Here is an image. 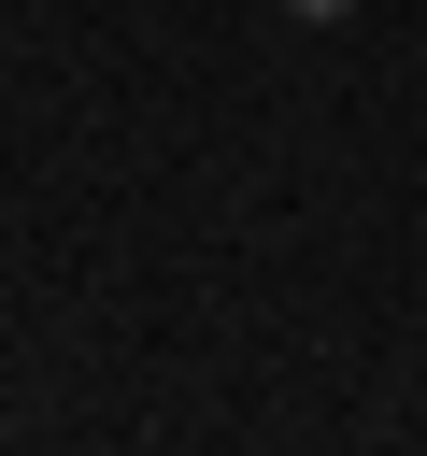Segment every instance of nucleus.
Returning a JSON list of instances; mask_svg holds the SVG:
<instances>
[{
    "label": "nucleus",
    "instance_id": "1",
    "mask_svg": "<svg viewBox=\"0 0 427 456\" xmlns=\"http://www.w3.org/2000/svg\"><path fill=\"white\" fill-rule=\"evenodd\" d=\"M313 14H327V0H313Z\"/></svg>",
    "mask_w": 427,
    "mask_h": 456
}]
</instances>
